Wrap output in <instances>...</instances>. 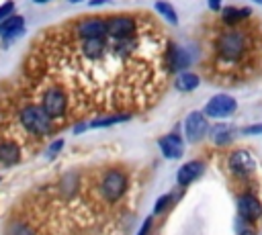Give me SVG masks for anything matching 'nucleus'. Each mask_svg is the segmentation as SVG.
Here are the masks:
<instances>
[{
	"mask_svg": "<svg viewBox=\"0 0 262 235\" xmlns=\"http://www.w3.org/2000/svg\"><path fill=\"white\" fill-rule=\"evenodd\" d=\"M168 47L170 41L149 18L129 39L108 35L76 39L63 25L51 39L37 41L35 76L61 86L76 116L96 110H137L158 100L166 88Z\"/></svg>",
	"mask_w": 262,
	"mask_h": 235,
	"instance_id": "f257e3e1",
	"label": "nucleus"
},
{
	"mask_svg": "<svg viewBox=\"0 0 262 235\" xmlns=\"http://www.w3.org/2000/svg\"><path fill=\"white\" fill-rule=\"evenodd\" d=\"M211 72L215 82H239L262 67V29L256 22L223 25L211 41Z\"/></svg>",
	"mask_w": 262,
	"mask_h": 235,
	"instance_id": "f03ea898",
	"label": "nucleus"
},
{
	"mask_svg": "<svg viewBox=\"0 0 262 235\" xmlns=\"http://www.w3.org/2000/svg\"><path fill=\"white\" fill-rule=\"evenodd\" d=\"M39 106L45 110V114H47L51 121L63 119V116L70 112L68 94H66V90H63L61 86H57V84H47V86L41 90Z\"/></svg>",
	"mask_w": 262,
	"mask_h": 235,
	"instance_id": "7ed1b4c3",
	"label": "nucleus"
},
{
	"mask_svg": "<svg viewBox=\"0 0 262 235\" xmlns=\"http://www.w3.org/2000/svg\"><path fill=\"white\" fill-rule=\"evenodd\" d=\"M18 123L23 125V129L35 137L39 135H47L53 129V121L45 114V110L39 104H23L18 108Z\"/></svg>",
	"mask_w": 262,
	"mask_h": 235,
	"instance_id": "20e7f679",
	"label": "nucleus"
},
{
	"mask_svg": "<svg viewBox=\"0 0 262 235\" xmlns=\"http://www.w3.org/2000/svg\"><path fill=\"white\" fill-rule=\"evenodd\" d=\"M145 22H147V16H135V14H111L104 18L106 35L117 39H129L137 35Z\"/></svg>",
	"mask_w": 262,
	"mask_h": 235,
	"instance_id": "39448f33",
	"label": "nucleus"
},
{
	"mask_svg": "<svg viewBox=\"0 0 262 235\" xmlns=\"http://www.w3.org/2000/svg\"><path fill=\"white\" fill-rule=\"evenodd\" d=\"M66 29L76 39H100L106 35L104 18H100V16H82L74 22H68Z\"/></svg>",
	"mask_w": 262,
	"mask_h": 235,
	"instance_id": "423d86ee",
	"label": "nucleus"
},
{
	"mask_svg": "<svg viewBox=\"0 0 262 235\" xmlns=\"http://www.w3.org/2000/svg\"><path fill=\"white\" fill-rule=\"evenodd\" d=\"M98 190H100V194H102V198L106 202L119 200L125 194V190H127V176H125V172H121V170H108L100 178Z\"/></svg>",
	"mask_w": 262,
	"mask_h": 235,
	"instance_id": "0eeeda50",
	"label": "nucleus"
},
{
	"mask_svg": "<svg viewBox=\"0 0 262 235\" xmlns=\"http://www.w3.org/2000/svg\"><path fill=\"white\" fill-rule=\"evenodd\" d=\"M237 108V100L229 94H215L207 104H205V116L211 119H225L229 114H233Z\"/></svg>",
	"mask_w": 262,
	"mask_h": 235,
	"instance_id": "6e6552de",
	"label": "nucleus"
},
{
	"mask_svg": "<svg viewBox=\"0 0 262 235\" xmlns=\"http://www.w3.org/2000/svg\"><path fill=\"white\" fill-rule=\"evenodd\" d=\"M209 129V123H207V116L199 110H192L188 112V116L184 119V135L188 139V143H196L205 137Z\"/></svg>",
	"mask_w": 262,
	"mask_h": 235,
	"instance_id": "1a4fd4ad",
	"label": "nucleus"
},
{
	"mask_svg": "<svg viewBox=\"0 0 262 235\" xmlns=\"http://www.w3.org/2000/svg\"><path fill=\"white\" fill-rule=\"evenodd\" d=\"M229 170L239 178H248V176H252L256 172V159H254V155L250 151L237 149V151H233L229 155Z\"/></svg>",
	"mask_w": 262,
	"mask_h": 235,
	"instance_id": "9d476101",
	"label": "nucleus"
},
{
	"mask_svg": "<svg viewBox=\"0 0 262 235\" xmlns=\"http://www.w3.org/2000/svg\"><path fill=\"white\" fill-rule=\"evenodd\" d=\"M237 215H239L242 221H248V223L256 221V219L262 215V204H260V200H258L254 194H250V192L239 194V196H237Z\"/></svg>",
	"mask_w": 262,
	"mask_h": 235,
	"instance_id": "9b49d317",
	"label": "nucleus"
},
{
	"mask_svg": "<svg viewBox=\"0 0 262 235\" xmlns=\"http://www.w3.org/2000/svg\"><path fill=\"white\" fill-rule=\"evenodd\" d=\"M203 172H205V161H201V159H190V161H186L184 166H180V170L176 172V182H178V186H188V184H192Z\"/></svg>",
	"mask_w": 262,
	"mask_h": 235,
	"instance_id": "f8f14e48",
	"label": "nucleus"
},
{
	"mask_svg": "<svg viewBox=\"0 0 262 235\" xmlns=\"http://www.w3.org/2000/svg\"><path fill=\"white\" fill-rule=\"evenodd\" d=\"M158 145H160L164 157H168V159H178V157H182L184 145H182V139L178 137V133H168V135L160 137Z\"/></svg>",
	"mask_w": 262,
	"mask_h": 235,
	"instance_id": "ddd939ff",
	"label": "nucleus"
},
{
	"mask_svg": "<svg viewBox=\"0 0 262 235\" xmlns=\"http://www.w3.org/2000/svg\"><path fill=\"white\" fill-rule=\"evenodd\" d=\"M23 33H25V16H20V14H10L8 18H4L0 22V37L6 43Z\"/></svg>",
	"mask_w": 262,
	"mask_h": 235,
	"instance_id": "4468645a",
	"label": "nucleus"
},
{
	"mask_svg": "<svg viewBox=\"0 0 262 235\" xmlns=\"http://www.w3.org/2000/svg\"><path fill=\"white\" fill-rule=\"evenodd\" d=\"M23 157V149L16 141L12 139H2L0 141V163L2 166H14Z\"/></svg>",
	"mask_w": 262,
	"mask_h": 235,
	"instance_id": "2eb2a0df",
	"label": "nucleus"
},
{
	"mask_svg": "<svg viewBox=\"0 0 262 235\" xmlns=\"http://www.w3.org/2000/svg\"><path fill=\"white\" fill-rule=\"evenodd\" d=\"M252 16L250 8H235V6H227L221 10V22L231 27V25H239L244 20H248Z\"/></svg>",
	"mask_w": 262,
	"mask_h": 235,
	"instance_id": "dca6fc26",
	"label": "nucleus"
},
{
	"mask_svg": "<svg viewBox=\"0 0 262 235\" xmlns=\"http://www.w3.org/2000/svg\"><path fill=\"white\" fill-rule=\"evenodd\" d=\"M199 84H201V80L192 72H178L174 78V88L178 92H192L199 88Z\"/></svg>",
	"mask_w": 262,
	"mask_h": 235,
	"instance_id": "f3484780",
	"label": "nucleus"
},
{
	"mask_svg": "<svg viewBox=\"0 0 262 235\" xmlns=\"http://www.w3.org/2000/svg\"><path fill=\"white\" fill-rule=\"evenodd\" d=\"M237 135V131L229 125V123H219L211 129V139L217 143V145H227L233 141V137Z\"/></svg>",
	"mask_w": 262,
	"mask_h": 235,
	"instance_id": "a211bd4d",
	"label": "nucleus"
},
{
	"mask_svg": "<svg viewBox=\"0 0 262 235\" xmlns=\"http://www.w3.org/2000/svg\"><path fill=\"white\" fill-rule=\"evenodd\" d=\"M131 114L127 112H115V114H104V116H98V119H92L88 123V129H100V127H111V125H117V123H125L129 121Z\"/></svg>",
	"mask_w": 262,
	"mask_h": 235,
	"instance_id": "6ab92c4d",
	"label": "nucleus"
},
{
	"mask_svg": "<svg viewBox=\"0 0 262 235\" xmlns=\"http://www.w3.org/2000/svg\"><path fill=\"white\" fill-rule=\"evenodd\" d=\"M154 8H156V12H160L170 25H178V16H176V10L172 8V4H168V2H164V0H158V2L154 4Z\"/></svg>",
	"mask_w": 262,
	"mask_h": 235,
	"instance_id": "aec40b11",
	"label": "nucleus"
},
{
	"mask_svg": "<svg viewBox=\"0 0 262 235\" xmlns=\"http://www.w3.org/2000/svg\"><path fill=\"white\" fill-rule=\"evenodd\" d=\"M6 233L8 235H35V229L27 223H10L6 227Z\"/></svg>",
	"mask_w": 262,
	"mask_h": 235,
	"instance_id": "412c9836",
	"label": "nucleus"
},
{
	"mask_svg": "<svg viewBox=\"0 0 262 235\" xmlns=\"http://www.w3.org/2000/svg\"><path fill=\"white\" fill-rule=\"evenodd\" d=\"M76 186H78V178H76L74 174L63 176L61 182H59V190H61L63 194H72V192H76Z\"/></svg>",
	"mask_w": 262,
	"mask_h": 235,
	"instance_id": "4be33fe9",
	"label": "nucleus"
},
{
	"mask_svg": "<svg viewBox=\"0 0 262 235\" xmlns=\"http://www.w3.org/2000/svg\"><path fill=\"white\" fill-rule=\"evenodd\" d=\"M172 200H174V198H172V194H164V196H160V198L156 200V206H154V213H156V215H160V213H164V210H166V208H168V206L172 204Z\"/></svg>",
	"mask_w": 262,
	"mask_h": 235,
	"instance_id": "5701e85b",
	"label": "nucleus"
},
{
	"mask_svg": "<svg viewBox=\"0 0 262 235\" xmlns=\"http://www.w3.org/2000/svg\"><path fill=\"white\" fill-rule=\"evenodd\" d=\"M61 147H63V139H55V141H51V145H49V147H47V151H45L47 159H53V157L61 151Z\"/></svg>",
	"mask_w": 262,
	"mask_h": 235,
	"instance_id": "b1692460",
	"label": "nucleus"
},
{
	"mask_svg": "<svg viewBox=\"0 0 262 235\" xmlns=\"http://www.w3.org/2000/svg\"><path fill=\"white\" fill-rule=\"evenodd\" d=\"M12 10H14V2H12V0L4 2V4L0 6V22H2L4 18H8V16L12 14Z\"/></svg>",
	"mask_w": 262,
	"mask_h": 235,
	"instance_id": "393cba45",
	"label": "nucleus"
},
{
	"mask_svg": "<svg viewBox=\"0 0 262 235\" xmlns=\"http://www.w3.org/2000/svg\"><path fill=\"white\" fill-rule=\"evenodd\" d=\"M260 133H262V123H258V125H248V127L242 129V135H260Z\"/></svg>",
	"mask_w": 262,
	"mask_h": 235,
	"instance_id": "a878e982",
	"label": "nucleus"
},
{
	"mask_svg": "<svg viewBox=\"0 0 262 235\" xmlns=\"http://www.w3.org/2000/svg\"><path fill=\"white\" fill-rule=\"evenodd\" d=\"M149 229H151V217H147V219L143 221V225H141V229H139V233H137V235H147V233H149Z\"/></svg>",
	"mask_w": 262,
	"mask_h": 235,
	"instance_id": "bb28decb",
	"label": "nucleus"
},
{
	"mask_svg": "<svg viewBox=\"0 0 262 235\" xmlns=\"http://www.w3.org/2000/svg\"><path fill=\"white\" fill-rule=\"evenodd\" d=\"M207 4H209V8H211L213 12L221 10V0H207Z\"/></svg>",
	"mask_w": 262,
	"mask_h": 235,
	"instance_id": "cd10ccee",
	"label": "nucleus"
},
{
	"mask_svg": "<svg viewBox=\"0 0 262 235\" xmlns=\"http://www.w3.org/2000/svg\"><path fill=\"white\" fill-rule=\"evenodd\" d=\"M88 129V123H78L76 127H74V133H82V131H86Z\"/></svg>",
	"mask_w": 262,
	"mask_h": 235,
	"instance_id": "c85d7f7f",
	"label": "nucleus"
},
{
	"mask_svg": "<svg viewBox=\"0 0 262 235\" xmlns=\"http://www.w3.org/2000/svg\"><path fill=\"white\" fill-rule=\"evenodd\" d=\"M100 4H106V0H90V6H100Z\"/></svg>",
	"mask_w": 262,
	"mask_h": 235,
	"instance_id": "c756f323",
	"label": "nucleus"
},
{
	"mask_svg": "<svg viewBox=\"0 0 262 235\" xmlns=\"http://www.w3.org/2000/svg\"><path fill=\"white\" fill-rule=\"evenodd\" d=\"M239 235H256V233H254L252 229H242V231H239Z\"/></svg>",
	"mask_w": 262,
	"mask_h": 235,
	"instance_id": "7c9ffc66",
	"label": "nucleus"
},
{
	"mask_svg": "<svg viewBox=\"0 0 262 235\" xmlns=\"http://www.w3.org/2000/svg\"><path fill=\"white\" fill-rule=\"evenodd\" d=\"M37 4H43V2H49V0H35Z\"/></svg>",
	"mask_w": 262,
	"mask_h": 235,
	"instance_id": "2f4dec72",
	"label": "nucleus"
},
{
	"mask_svg": "<svg viewBox=\"0 0 262 235\" xmlns=\"http://www.w3.org/2000/svg\"><path fill=\"white\" fill-rule=\"evenodd\" d=\"M68 2H72V4H78V2H82V0H68Z\"/></svg>",
	"mask_w": 262,
	"mask_h": 235,
	"instance_id": "473e14b6",
	"label": "nucleus"
},
{
	"mask_svg": "<svg viewBox=\"0 0 262 235\" xmlns=\"http://www.w3.org/2000/svg\"><path fill=\"white\" fill-rule=\"evenodd\" d=\"M254 2H258V4H262V0H254Z\"/></svg>",
	"mask_w": 262,
	"mask_h": 235,
	"instance_id": "72a5a7b5",
	"label": "nucleus"
}]
</instances>
